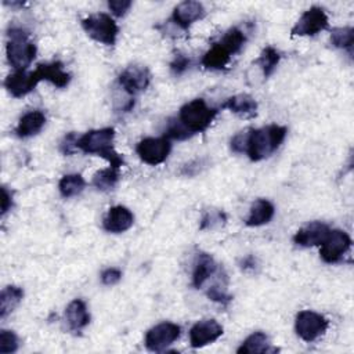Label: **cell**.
<instances>
[{
  "label": "cell",
  "mask_w": 354,
  "mask_h": 354,
  "mask_svg": "<svg viewBox=\"0 0 354 354\" xmlns=\"http://www.w3.org/2000/svg\"><path fill=\"white\" fill-rule=\"evenodd\" d=\"M113 138L115 130L112 127L90 130L77 138L76 148L84 153L101 156L111 167L120 169L124 166V159L113 148Z\"/></svg>",
  "instance_id": "cell-1"
},
{
  "label": "cell",
  "mask_w": 354,
  "mask_h": 354,
  "mask_svg": "<svg viewBox=\"0 0 354 354\" xmlns=\"http://www.w3.org/2000/svg\"><path fill=\"white\" fill-rule=\"evenodd\" d=\"M286 131V127L279 124H268L260 129L248 130L246 155L252 162H259L271 156L283 142Z\"/></svg>",
  "instance_id": "cell-2"
},
{
  "label": "cell",
  "mask_w": 354,
  "mask_h": 354,
  "mask_svg": "<svg viewBox=\"0 0 354 354\" xmlns=\"http://www.w3.org/2000/svg\"><path fill=\"white\" fill-rule=\"evenodd\" d=\"M29 36L28 30L17 26L10 28L7 32V59L15 71H26L36 57V46Z\"/></svg>",
  "instance_id": "cell-3"
},
{
  "label": "cell",
  "mask_w": 354,
  "mask_h": 354,
  "mask_svg": "<svg viewBox=\"0 0 354 354\" xmlns=\"http://www.w3.org/2000/svg\"><path fill=\"white\" fill-rule=\"evenodd\" d=\"M217 113L218 109L209 106L203 98H195L180 108L177 119L187 131L194 136L207 130Z\"/></svg>",
  "instance_id": "cell-4"
},
{
  "label": "cell",
  "mask_w": 354,
  "mask_h": 354,
  "mask_svg": "<svg viewBox=\"0 0 354 354\" xmlns=\"http://www.w3.org/2000/svg\"><path fill=\"white\" fill-rule=\"evenodd\" d=\"M82 28L95 41L105 46H113L118 39L119 28L113 18L105 12L91 14L82 19Z\"/></svg>",
  "instance_id": "cell-5"
},
{
  "label": "cell",
  "mask_w": 354,
  "mask_h": 354,
  "mask_svg": "<svg viewBox=\"0 0 354 354\" xmlns=\"http://www.w3.org/2000/svg\"><path fill=\"white\" fill-rule=\"evenodd\" d=\"M328 329V319L311 310H303L296 315L295 330L304 342H314Z\"/></svg>",
  "instance_id": "cell-6"
},
{
  "label": "cell",
  "mask_w": 354,
  "mask_h": 354,
  "mask_svg": "<svg viewBox=\"0 0 354 354\" xmlns=\"http://www.w3.org/2000/svg\"><path fill=\"white\" fill-rule=\"evenodd\" d=\"M319 246V256L325 263H337L350 250L351 238L343 230H329Z\"/></svg>",
  "instance_id": "cell-7"
},
{
  "label": "cell",
  "mask_w": 354,
  "mask_h": 354,
  "mask_svg": "<svg viewBox=\"0 0 354 354\" xmlns=\"http://www.w3.org/2000/svg\"><path fill=\"white\" fill-rule=\"evenodd\" d=\"M171 149L170 140L167 137H147L141 140L137 147L136 152L142 162L151 166H156L163 163Z\"/></svg>",
  "instance_id": "cell-8"
},
{
  "label": "cell",
  "mask_w": 354,
  "mask_h": 354,
  "mask_svg": "<svg viewBox=\"0 0 354 354\" xmlns=\"http://www.w3.org/2000/svg\"><path fill=\"white\" fill-rule=\"evenodd\" d=\"M180 326L173 322H160L145 333V347L149 351L159 353L166 350L180 337Z\"/></svg>",
  "instance_id": "cell-9"
},
{
  "label": "cell",
  "mask_w": 354,
  "mask_h": 354,
  "mask_svg": "<svg viewBox=\"0 0 354 354\" xmlns=\"http://www.w3.org/2000/svg\"><path fill=\"white\" fill-rule=\"evenodd\" d=\"M328 28V15L321 7L306 10L290 29L292 36H315Z\"/></svg>",
  "instance_id": "cell-10"
},
{
  "label": "cell",
  "mask_w": 354,
  "mask_h": 354,
  "mask_svg": "<svg viewBox=\"0 0 354 354\" xmlns=\"http://www.w3.org/2000/svg\"><path fill=\"white\" fill-rule=\"evenodd\" d=\"M119 84L120 87L129 94L136 95L144 91L151 83V72L144 65H129L120 75H119Z\"/></svg>",
  "instance_id": "cell-11"
},
{
  "label": "cell",
  "mask_w": 354,
  "mask_h": 354,
  "mask_svg": "<svg viewBox=\"0 0 354 354\" xmlns=\"http://www.w3.org/2000/svg\"><path fill=\"white\" fill-rule=\"evenodd\" d=\"M221 335L223 326L216 319H202L189 329V343L192 348H201L216 342Z\"/></svg>",
  "instance_id": "cell-12"
},
{
  "label": "cell",
  "mask_w": 354,
  "mask_h": 354,
  "mask_svg": "<svg viewBox=\"0 0 354 354\" xmlns=\"http://www.w3.org/2000/svg\"><path fill=\"white\" fill-rule=\"evenodd\" d=\"M39 79L35 73V71H15L14 73H10L4 80V87L12 97H24L29 94L37 84Z\"/></svg>",
  "instance_id": "cell-13"
},
{
  "label": "cell",
  "mask_w": 354,
  "mask_h": 354,
  "mask_svg": "<svg viewBox=\"0 0 354 354\" xmlns=\"http://www.w3.org/2000/svg\"><path fill=\"white\" fill-rule=\"evenodd\" d=\"M206 11L199 1H183L173 10L171 19L181 29L187 30L194 22L202 19Z\"/></svg>",
  "instance_id": "cell-14"
},
{
  "label": "cell",
  "mask_w": 354,
  "mask_h": 354,
  "mask_svg": "<svg viewBox=\"0 0 354 354\" xmlns=\"http://www.w3.org/2000/svg\"><path fill=\"white\" fill-rule=\"evenodd\" d=\"M329 230V225L322 221H311L297 230V232L293 235V242L303 248L321 245Z\"/></svg>",
  "instance_id": "cell-15"
},
{
  "label": "cell",
  "mask_w": 354,
  "mask_h": 354,
  "mask_svg": "<svg viewBox=\"0 0 354 354\" xmlns=\"http://www.w3.org/2000/svg\"><path fill=\"white\" fill-rule=\"evenodd\" d=\"M133 223H134L133 213L126 206L116 205L108 210L106 216L104 217L102 225H104V230L108 232L120 234L127 231L133 225Z\"/></svg>",
  "instance_id": "cell-16"
},
{
  "label": "cell",
  "mask_w": 354,
  "mask_h": 354,
  "mask_svg": "<svg viewBox=\"0 0 354 354\" xmlns=\"http://www.w3.org/2000/svg\"><path fill=\"white\" fill-rule=\"evenodd\" d=\"M35 73L39 79V82L46 80L54 84L58 88H64L71 82V75L64 71V65L59 61L39 64L35 69Z\"/></svg>",
  "instance_id": "cell-17"
},
{
  "label": "cell",
  "mask_w": 354,
  "mask_h": 354,
  "mask_svg": "<svg viewBox=\"0 0 354 354\" xmlns=\"http://www.w3.org/2000/svg\"><path fill=\"white\" fill-rule=\"evenodd\" d=\"M218 270L217 263L214 259L207 254V253H198L195 266H194V272H192V283L196 289L202 288Z\"/></svg>",
  "instance_id": "cell-18"
},
{
  "label": "cell",
  "mask_w": 354,
  "mask_h": 354,
  "mask_svg": "<svg viewBox=\"0 0 354 354\" xmlns=\"http://www.w3.org/2000/svg\"><path fill=\"white\" fill-rule=\"evenodd\" d=\"M44 123H46V116L39 109L29 111L19 118V122L15 127V134L21 138L32 137L43 129Z\"/></svg>",
  "instance_id": "cell-19"
},
{
  "label": "cell",
  "mask_w": 354,
  "mask_h": 354,
  "mask_svg": "<svg viewBox=\"0 0 354 354\" xmlns=\"http://www.w3.org/2000/svg\"><path fill=\"white\" fill-rule=\"evenodd\" d=\"M221 108H225L241 118H253L257 113V102L249 94L232 95L224 101Z\"/></svg>",
  "instance_id": "cell-20"
},
{
  "label": "cell",
  "mask_w": 354,
  "mask_h": 354,
  "mask_svg": "<svg viewBox=\"0 0 354 354\" xmlns=\"http://www.w3.org/2000/svg\"><path fill=\"white\" fill-rule=\"evenodd\" d=\"M65 318L69 328L75 332H79L83 328H86L90 322V314L87 311L86 303L80 299L72 300L65 310Z\"/></svg>",
  "instance_id": "cell-21"
},
{
  "label": "cell",
  "mask_w": 354,
  "mask_h": 354,
  "mask_svg": "<svg viewBox=\"0 0 354 354\" xmlns=\"http://www.w3.org/2000/svg\"><path fill=\"white\" fill-rule=\"evenodd\" d=\"M275 209L274 205L267 199H257L252 203L249 216L245 220V224L248 227H259L270 223L274 217Z\"/></svg>",
  "instance_id": "cell-22"
},
{
  "label": "cell",
  "mask_w": 354,
  "mask_h": 354,
  "mask_svg": "<svg viewBox=\"0 0 354 354\" xmlns=\"http://www.w3.org/2000/svg\"><path fill=\"white\" fill-rule=\"evenodd\" d=\"M231 59V54L217 41L214 43L202 57V66L212 71H221L224 69Z\"/></svg>",
  "instance_id": "cell-23"
},
{
  "label": "cell",
  "mask_w": 354,
  "mask_h": 354,
  "mask_svg": "<svg viewBox=\"0 0 354 354\" xmlns=\"http://www.w3.org/2000/svg\"><path fill=\"white\" fill-rule=\"evenodd\" d=\"M270 351H277V350L270 347L268 336L260 330L249 335L236 350L238 354H256V353H270Z\"/></svg>",
  "instance_id": "cell-24"
},
{
  "label": "cell",
  "mask_w": 354,
  "mask_h": 354,
  "mask_svg": "<svg viewBox=\"0 0 354 354\" xmlns=\"http://www.w3.org/2000/svg\"><path fill=\"white\" fill-rule=\"evenodd\" d=\"M24 290L18 286H6L0 293V318H6L22 300Z\"/></svg>",
  "instance_id": "cell-25"
},
{
  "label": "cell",
  "mask_w": 354,
  "mask_h": 354,
  "mask_svg": "<svg viewBox=\"0 0 354 354\" xmlns=\"http://www.w3.org/2000/svg\"><path fill=\"white\" fill-rule=\"evenodd\" d=\"M86 187V181L84 178L77 174V173H72V174H65L59 183H58V189L59 194L64 198H72L79 195Z\"/></svg>",
  "instance_id": "cell-26"
},
{
  "label": "cell",
  "mask_w": 354,
  "mask_h": 354,
  "mask_svg": "<svg viewBox=\"0 0 354 354\" xmlns=\"http://www.w3.org/2000/svg\"><path fill=\"white\" fill-rule=\"evenodd\" d=\"M281 59V54L271 46L263 48V51L260 53L259 58L254 61L256 65L260 66L264 77H268L274 73L278 62Z\"/></svg>",
  "instance_id": "cell-27"
},
{
  "label": "cell",
  "mask_w": 354,
  "mask_h": 354,
  "mask_svg": "<svg viewBox=\"0 0 354 354\" xmlns=\"http://www.w3.org/2000/svg\"><path fill=\"white\" fill-rule=\"evenodd\" d=\"M119 169H115V167H106V169H101L98 170L94 176H93V185L97 188V189H101V191H109L112 188H115V185L118 184V180H119V173H118Z\"/></svg>",
  "instance_id": "cell-28"
},
{
  "label": "cell",
  "mask_w": 354,
  "mask_h": 354,
  "mask_svg": "<svg viewBox=\"0 0 354 354\" xmlns=\"http://www.w3.org/2000/svg\"><path fill=\"white\" fill-rule=\"evenodd\" d=\"M245 41H246L245 33H243L241 29H238V28H231V29H228V30L224 33V36L220 39L218 43H220L231 55H234V54H236V53L241 51V48L243 47Z\"/></svg>",
  "instance_id": "cell-29"
},
{
  "label": "cell",
  "mask_w": 354,
  "mask_h": 354,
  "mask_svg": "<svg viewBox=\"0 0 354 354\" xmlns=\"http://www.w3.org/2000/svg\"><path fill=\"white\" fill-rule=\"evenodd\" d=\"M330 43L336 48L350 50L354 43V29L351 26L335 28L330 32Z\"/></svg>",
  "instance_id": "cell-30"
},
{
  "label": "cell",
  "mask_w": 354,
  "mask_h": 354,
  "mask_svg": "<svg viewBox=\"0 0 354 354\" xmlns=\"http://www.w3.org/2000/svg\"><path fill=\"white\" fill-rule=\"evenodd\" d=\"M227 221V216L223 210H207L203 213L201 218L199 228L203 230H214L224 225Z\"/></svg>",
  "instance_id": "cell-31"
},
{
  "label": "cell",
  "mask_w": 354,
  "mask_h": 354,
  "mask_svg": "<svg viewBox=\"0 0 354 354\" xmlns=\"http://www.w3.org/2000/svg\"><path fill=\"white\" fill-rule=\"evenodd\" d=\"M19 347V339L12 330L1 329L0 330V353L10 354L17 351Z\"/></svg>",
  "instance_id": "cell-32"
},
{
  "label": "cell",
  "mask_w": 354,
  "mask_h": 354,
  "mask_svg": "<svg viewBox=\"0 0 354 354\" xmlns=\"http://www.w3.org/2000/svg\"><path fill=\"white\" fill-rule=\"evenodd\" d=\"M165 137L169 140H187L191 137V134L187 131V129L180 123L177 118L170 119L167 123V127L165 130Z\"/></svg>",
  "instance_id": "cell-33"
},
{
  "label": "cell",
  "mask_w": 354,
  "mask_h": 354,
  "mask_svg": "<svg viewBox=\"0 0 354 354\" xmlns=\"http://www.w3.org/2000/svg\"><path fill=\"white\" fill-rule=\"evenodd\" d=\"M206 295L210 300L220 303L223 306H227L232 300V296L227 293L225 283H214V285L209 286V289L206 290Z\"/></svg>",
  "instance_id": "cell-34"
},
{
  "label": "cell",
  "mask_w": 354,
  "mask_h": 354,
  "mask_svg": "<svg viewBox=\"0 0 354 354\" xmlns=\"http://www.w3.org/2000/svg\"><path fill=\"white\" fill-rule=\"evenodd\" d=\"M189 64H191V61H189L188 57H185V55H183V54H178V55L171 61V64H170V71H171V73L176 75V76L183 75V73L189 68Z\"/></svg>",
  "instance_id": "cell-35"
},
{
  "label": "cell",
  "mask_w": 354,
  "mask_h": 354,
  "mask_svg": "<svg viewBox=\"0 0 354 354\" xmlns=\"http://www.w3.org/2000/svg\"><path fill=\"white\" fill-rule=\"evenodd\" d=\"M130 0H109L108 1V8L112 11L113 15L116 17H123L131 7Z\"/></svg>",
  "instance_id": "cell-36"
},
{
  "label": "cell",
  "mask_w": 354,
  "mask_h": 354,
  "mask_svg": "<svg viewBox=\"0 0 354 354\" xmlns=\"http://www.w3.org/2000/svg\"><path fill=\"white\" fill-rule=\"evenodd\" d=\"M246 142H248V130L236 133L231 138V149L235 153H246Z\"/></svg>",
  "instance_id": "cell-37"
},
{
  "label": "cell",
  "mask_w": 354,
  "mask_h": 354,
  "mask_svg": "<svg viewBox=\"0 0 354 354\" xmlns=\"http://www.w3.org/2000/svg\"><path fill=\"white\" fill-rule=\"evenodd\" d=\"M120 279H122V271L119 268L111 267L101 272V281L106 286H112V285L118 283Z\"/></svg>",
  "instance_id": "cell-38"
},
{
  "label": "cell",
  "mask_w": 354,
  "mask_h": 354,
  "mask_svg": "<svg viewBox=\"0 0 354 354\" xmlns=\"http://www.w3.org/2000/svg\"><path fill=\"white\" fill-rule=\"evenodd\" d=\"M77 138H79V137H76L75 133H68V134L62 138V141H61V144H59L61 152H62L64 155H72V153L77 149V148H76V141H77Z\"/></svg>",
  "instance_id": "cell-39"
},
{
  "label": "cell",
  "mask_w": 354,
  "mask_h": 354,
  "mask_svg": "<svg viewBox=\"0 0 354 354\" xmlns=\"http://www.w3.org/2000/svg\"><path fill=\"white\" fill-rule=\"evenodd\" d=\"M12 207V195L6 187L1 188V216H4Z\"/></svg>",
  "instance_id": "cell-40"
},
{
  "label": "cell",
  "mask_w": 354,
  "mask_h": 354,
  "mask_svg": "<svg viewBox=\"0 0 354 354\" xmlns=\"http://www.w3.org/2000/svg\"><path fill=\"white\" fill-rule=\"evenodd\" d=\"M242 270H254L256 267V259L253 256H248L242 260Z\"/></svg>",
  "instance_id": "cell-41"
}]
</instances>
